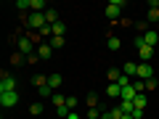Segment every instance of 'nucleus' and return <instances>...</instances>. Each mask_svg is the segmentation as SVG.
Instances as JSON below:
<instances>
[{"label": "nucleus", "mask_w": 159, "mask_h": 119, "mask_svg": "<svg viewBox=\"0 0 159 119\" xmlns=\"http://www.w3.org/2000/svg\"><path fill=\"white\" fill-rule=\"evenodd\" d=\"M48 85V77L45 74H37V77H34V87H45Z\"/></svg>", "instance_id": "5701e85b"}, {"label": "nucleus", "mask_w": 159, "mask_h": 119, "mask_svg": "<svg viewBox=\"0 0 159 119\" xmlns=\"http://www.w3.org/2000/svg\"><path fill=\"white\" fill-rule=\"evenodd\" d=\"M66 119H82V117H77V114H74V111H72V114H69V117H66Z\"/></svg>", "instance_id": "7c9ffc66"}, {"label": "nucleus", "mask_w": 159, "mask_h": 119, "mask_svg": "<svg viewBox=\"0 0 159 119\" xmlns=\"http://www.w3.org/2000/svg\"><path fill=\"white\" fill-rule=\"evenodd\" d=\"M64 45V37H51V48H61Z\"/></svg>", "instance_id": "cd10ccee"}, {"label": "nucleus", "mask_w": 159, "mask_h": 119, "mask_svg": "<svg viewBox=\"0 0 159 119\" xmlns=\"http://www.w3.org/2000/svg\"><path fill=\"white\" fill-rule=\"evenodd\" d=\"M69 114H72V108H69V106H61V108H56V117H58V119H66Z\"/></svg>", "instance_id": "4be33fe9"}, {"label": "nucleus", "mask_w": 159, "mask_h": 119, "mask_svg": "<svg viewBox=\"0 0 159 119\" xmlns=\"http://www.w3.org/2000/svg\"><path fill=\"white\" fill-rule=\"evenodd\" d=\"M51 32H53V37H64V32H66V24H64V21H56V24L51 27Z\"/></svg>", "instance_id": "ddd939ff"}, {"label": "nucleus", "mask_w": 159, "mask_h": 119, "mask_svg": "<svg viewBox=\"0 0 159 119\" xmlns=\"http://www.w3.org/2000/svg\"><path fill=\"white\" fill-rule=\"evenodd\" d=\"M21 56H24V53H13V58H11V61H13V64L19 66V64H21Z\"/></svg>", "instance_id": "c756f323"}, {"label": "nucleus", "mask_w": 159, "mask_h": 119, "mask_svg": "<svg viewBox=\"0 0 159 119\" xmlns=\"http://www.w3.org/2000/svg\"><path fill=\"white\" fill-rule=\"evenodd\" d=\"M37 56L43 58V61H48V58L53 56V48H51V42H43V45H37Z\"/></svg>", "instance_id": "6e6552de"}, {"label": "nucleus", "mask_w": 159, "mask_h": 119, "mask_svg": "<svg viewBox=\"0 0 159 119\" xmlns=\"http://www.w3.org/2000/svg\"><path fill=\"white\" fill-rule=\"evenodd\" d=\"M106 45H109V51H119V45H122V42H119V37H109Z\"/></svg>", "instance_id": "aec40b11"}, {"label": "nucleus", "mask_w": 159, "mask_h": 119, "mask_svg": "<svg viewBox=\"0 0 159 119\" xmlns=\"http://www.w3.org/2000/svg\"><path fill=\"white\" fill-rule=\"evenodd\" d=\"M143 40H146V45H151V48H154V45H157V42H159V34L154 32V29H148V32L143 34Z\"/></svg>", "instance_id": "f8f14e48"}, {"label": "nucleus", "mask_w": 159, "mask_h": 119, "mask_svg": "<svg viewBox=\"0 0 159 119\" xmlns=\"http://www.w3.org/2000/svg\"><path fill=\"white\" fill-rule=\"evenodd\" d=\"M45 21H48V24H51V27H53V24H56V21H58V13H56V11H53V8H48V11H45Z\"/></svg>", "instance_id": "a211bd4d"}, {"label": "nucleus", "mask_w": 159, "mask_h": 119, "mask_svg": "<svg viewBox=\"0 0 159 119\" xmlns=\"http://www.w3.org/2000/svg\"><path fill=\"white\" fill-rule=\"evenodd\" d=\"M135 95H138V93L133 90V85H127V87H122V101H135Z\"/></svg>", "instance_id": "4468645a"}, {"label": "nucleus", "mask_w": 159, "mask_h": 119, "mask_svg": "<svg viewBox=\"0 0 159 119\" xmlns=\"http://www.w3.org/2000/svg\"><path fill=\"white\" fill-rule=\"evenodd\" d=\"M106 95H109V98H122V87H119L117 82H109V87H106Z\"/></svg>", "instance_id": "9d476101"}, {"label": "nucleus", "mask_w": 159, "mask_h": 119, "mask_svg": "<svg viewBox=\"0 0 159 119\" xmlns=\"http://www.w3.org/2000/svg\"><path fill=\"white\" fill-rule=\"evenodd\" d=\"M119 111H122V114H133V111H135L133 101H122V103H119Z\"/></svg>", "instance_id": "f3484780"}, {"label": "nucleus", "mask_w": 159, "mask_h": 119, "mask_svg": "<svg viewBox=\"0 0 159 119\" xmlns=\"http://www.w3.org/2000/svg\"><path fill=\"white\" fill-rule=\"evenodd\" d=\"M122 8H125V0H111V3H109V8H106V19H119V11H122Z\"/></svg>", "instance_id": "7ed1b4c3"}, {"label": "nucleus", "mask_w": 159, "mask_h": 119, "mask_svg": "<svg viewBox=\"0 0 159 119\" xmlns=\"http://www.w3.org/2000/svg\"><path fill=\"white\" fill-rule=\"evenodd\" d=\"M133 90H135V93H143V90H146V82L135 77V82H133Z\"/></svg>", "instance_id": "b1692460"}, {"label": "nucleus", "mask_w": 159, "mask_h": 119, "mask_svg": "<svg viewBox=\"0 0 159 119\" xmlns=\"http://www.w3.org/2000/svg\"><path fill=\"white\" fill-rule=\"evenodd\" d=\"M119 119H133V114H122V117H119Z\"/></svg>", "instance_id": "2f4dec72"}, {"label": "nucleus", "mask_w": 159, "mask_h": 119, "mask_svg": "<svg viewBox=\"0 0 159 119\" xmlns=\"http://www.w3.org/2000/svg\"><path fill=\"white\" fill-rule=\"evenodd\" d=\"M119 77H122V72H119V69H109V82H117Z\"/></svg>", "instance_id": "a878e982"}, {"label": "nucleus", "mask_w": 159, "mask_h": 119, "mask_svg": "<svg viewBox=\"0 0 159 119\" xmlns=\"http://www.w3.org/2000/svg\"><path fill=\"white\" fill-rule=\"evenodd\" d=\"M51 101H53V106H56V108L66 106V95H61V93H53V98H51Z\"/></svg>", "instance_id": "dca6fc26"}, {"label": "nucleus", "mask_w": 159, "mask_h": 119, "mask_svg": "<svg viewBox=\"0 0 159 119\" xmlns=\"http://www.w3.org/2000/svg\"><path fill=\"white\" fill-rule=\"evenodd\" d=\"M19 103V93L13 90V93H0V106L3 108H11V106H16Z\"/></svg>", "instance_id": "20e7f679"}, {"label": "nucleus", "mask_w": 159, "mask_h": 119, "mask_svg": "<svg viewBox=\"0 0 159 119\" xmlns=\"http://www.w3.org/2000/svg\"><path fill=\"white\" fill-rule=\"evenodd\" d=\"M37 95H40V98H53V90H51L48 85H45V87H37Z\"/></svg>", "instance_id": "412c9836"}, {"label": "nucleus", "mask_w": 159, "mask_h": 119, "mask_svg": "<svg viewBox=\"0 0 159 119\" xmlns=\"http://www.w3.org/2000/svg\"><path fill=\"white\" fill-rule=\"evenodd\" d=\"M29 114H32V117H40V114H43V103H32V106H29Z\"/></svg>", "instance_id": "393cba45"}, {"label": "nucleus", "mask_w": 159, "mask_h": 119, "mask_svg": "<svg viewBox=\"0 0 159 119\" xmlns=\"http://www.w3.org/2000/svg\"><path fill=\"white\" fill-rule=\"evenodd\" d=\"M122 72H125L127 77H133V79H135V77H138V64H133V61H127L125 66H122Z\"/></svg>", "instance_id": "9b49d317"}, {"label": "nucleus", "mask_w": 159, "mask_h": 119, "mask_svg": "<svg viewBox=\"0 0 159 119\" xmlns=\"http://www.w3.org/2000/svg\"><path fill=\"white\" fill-rule=\"evenodd\" d=\"M146 95H143V93H138V95H135V101H133V106H135L138 108V111H143V108H146Z\"/></svg>", "instance_id": "2eb2a0df"}, {"label": "nucleus", "mask_w": 159, "mask_h": 119, "mask_svg": "<svg viewBox=\"0 0 159 119\" xmlns=\"http://www.w3.org/2000/svg\"><path fill=\"white\" fill-rule=\"evenodd\" d=\"M138 79H143V82L154 79V69H151V64H138Z\"/></svg>", "instance_id": "423d86ee"}, {"label": "nucleus", "mask_w": 159, "mask_h": 119, "mask_svg": "<svg viewBox=\"0 0 159 119\" xmlns=\"http://www.w3.org/2000/svg\"><path fill=\"white\" fill-rule=\"evenodd\" d=\"M138 56H141V64H148L154 58V48L151 45H143V48H138Z\"/></svg>", "instance_id": "0eeeda50"}, {"label": "nucleus", "mask_w": 159, "mask_h": 119, "mask_svg": "<svg viewBox=\"0 0 159 119\" xmlns=\"http://www.w3.org/2000/svg\"><path fill=\"white\" fill-rule=\"evenodd\" d=\"M66 106L74 108V106H77V98H74V95H66Z\"/></svg>", "instance_id": "c85d7f7f"}, {"label": "nucleus", "mask_w": 159, "mask_h": 119, "mask_svg": "<svg viewBox=\"0 0 159 119\" xmlns=\"http://www.w3.org/2000/svg\"><path fill=\"white\" fill-rule=\"evenodd\" d=\"M61 82H64L61 74H48V87H51V90H58V87H61Z\"/></svg>", "instance_id": "1a4fd4ad"}, {"label": "nucleus", "mask_w": 159, "mask_h": 119, "mask_svg": "<svg viewBox=\"0 0 159 119\" xmlns=\"http://www.w3.org/2000/svg\"><path fill=\"white\" fill-rule=\"evenodd\" d=\"M119 117H122L119 108H111V111H103V114H101V119H119Z\"/></svg>", "instance_id": "6ab92c4d"}, {"label": "nucleus", "mask_w": 159, "mask_h": 119, "mask_svg": "<svg viewBox=\"0 0 159 119\" xmlns=\"http://www.w3.org/2000/svg\"><path fill=\"white\" fill-rule=\"evenodd\" d=\"M19 53L32 56V53H37V48H34V42H32L29 37H19Z\"/></svg>", "instance_id": "39448f33"}, {"label": "nucleus", "mask_w": 159, "mask_h": 119, "mask_svg": "<svg viewBox=\"0 0 159 119\" xmlns=\"http://www.w3.org/2000/svg\"><path fill=\"white\" fill-rule=\"evenodd\" d=\"M16 90V79L11 77V74H0V93H13Z\"/></svg>", "instance_id": "f03ea898"}, {"label": "nucleus", "mask_w": 159, "mask_h": 119, "mask_svg": "<svg viewBox=\"0 0 159 119\" xmlns=\"http://www.w3.org/2000/svg\"><path fill=\"white\" fill-rule=\"evenodd\" d=\"M27 27H29V29H34V32H40L43 27H48V21H45V13H29V19H27Z\"/></svg>", "instance_id": "f257e3e1"}, {"label": "nucleus", "mask_w": 159, "mask_h": 119, "mask_svg": "<svg viewBox=\"0 0 159 119\" xmlns=\"http://www.w3.org/2000/svg\"><path fill=\"white\" fill-rule=\"evenodd\" d=\"M103 111H98V108H88V119H101Z\"/></svg>", "instance_id": "bb28decb"}]
</instances>
